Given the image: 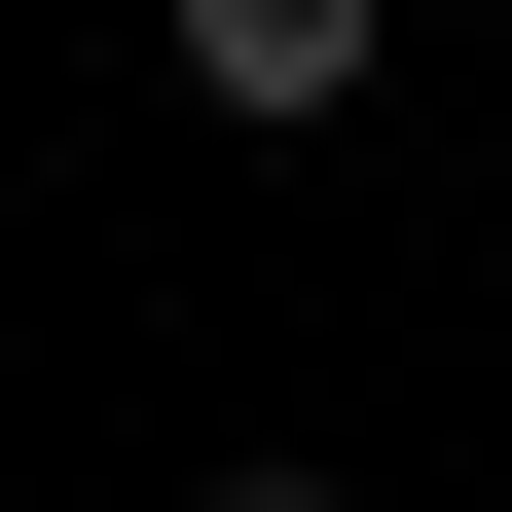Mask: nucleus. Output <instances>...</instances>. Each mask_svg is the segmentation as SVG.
<instances>
[{
  "label": "nucleus",
  "mask_w": 512,
  "mask_h": 512,
  "mask_svg": "<svg viewBox=\"0 0 512 512\" xmlns=\"http://www.w3.org/2000/svg\"><path fill=\"white\" fill-rule=\"evenodd\" d=\"M147 37L256 110V147H293V110H366V37H403V0H147Z\"/></svg>",
  "instance_id": "f257e3e1"
},
{
  "label": "nucleus",
  "mask_w": 512,
  "mask_h": 512,
  "mask_svg": "<svg viewBox=\"0 0 512 512\" xmlns=\"http://www.w3.org/2000/svg\"><path fill=\"white\" fill-rule=\"evenodd\" d=\"M220 512H366V476H220Z\"/></svg>",
  "instance_id": "f03ea898"
}]
</instances>
